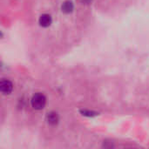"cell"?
<instances>
[{
	"instance_id": "1",
	"label": "cell",
	"mask_w": 149,
	"mask_h": 149,
	"mask_svg": "<svg viewBox=\"0 0 149 149\" xmlns=\"http://www.w3.org/2000/svg\"><path fill=\"white\" fill-rule=\"evenodd\" d=\"M46 103V99L42 93L35 94L31 99V106L36 110H41L45 107Z\"/></svg>"
},
{
	"instance_id": "2",
	"label": "cell",
	"mask_w": 149,
	"mask_h": 149,
	"mask_svg": "<svg viewBox=\"0 0 149 149\" xmlns=\"http://www.w3.org/2000/svg\"><path fill=\"white\" fill-rule=\"evenodd\" d=\"M12 88H13V86H12V83L10 81L5 80V79H3L1 81L0 89H1V92L3 94H9L12 91Z\"/></svg>"
},
{
	"instance_id": "3",
	"label": "cell",
	"mask_w": 149,
	"mask_h": 149,
	"mask_svg": "<svg viewBox=\"0 0 149 149\" xmlns=\"http://www.w3.org/2000/svg\"><path fill=\"white\" fill-rule=\"evenodd\" d=\"M39 24L43 27H48L52 24V17L48 14H43L39 17Z\"/></svg>"
},
{
	"instance_id": "4",
	"label": "cell",
	"mask_w": 149,
	"mask_h": 149,
	"mask_svg": "<svg viewBox=\"0 0 149 149\" xmlns=\"http://www.w3.org/2000/svg\"><path fill=\"white\" fill-rule=\"evenodd\" d=\"M47 121L51 125H56L58 121V116L56 113H50L47 115Z\"/></svg>"
},
{
	"instance_id": "5",
	"label": "cell",
	"mask_w": 149,
	"mask_h": 149,
	"mask_svg": "<svg viewBox=\"0 0 149 149\" xmlns=\"http://www.w3.org/2000/svg\"><path fill=\"white\" fill-rule=\"evenodd\" d=\"M73 10V3L71 1H65L63 4H62V10L65 13H70L72 12Z\"/></svg>"
},
{
	"instance_id": "6",
	"label": "cell",
	"mask_w": 149,
	"mask_h": 149,
	"mask_svg": "<svg viewBox=\"0 0 149 149\" xmlns=\"http://www.w3.org/2000/svg\"><path fill=\"white\" fill-rule=\"evenodd\" d=\"M81 112V113L83 114V115H86V116H94V115H96L97 113H94V112H90V111H86V110H83V111H80Z\"/></svg>"
},
{
	"instance_id": "7",
	"label": "cell",
	"mask_w": 149,
	"mask_h": 149,
	"mask_svg": "<svg viewBox=\"0 0 149 149\" xmlns=\"http://www.w3.org/2000/svg\"><path fill=\"white\" fill-rule=\"evenodd\" d=\"M84 2H85V3H90L91 0H84Z\"/></svg>"
}]
</instances>
